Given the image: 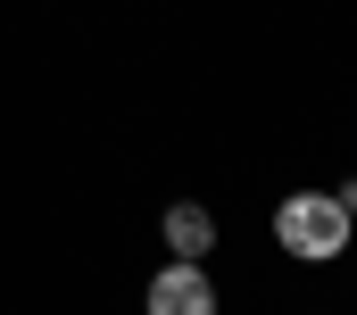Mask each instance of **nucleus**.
<instances>
[{
  "label": "nucleus",
  "mask_w": 357,
  "mask_h": 315,
  "mask_svg": "<svg viewBox=\"0 0 357 315\" xmlns=\"http://www.w3.org/2000/svg\"><path fill=\"white\" fill-rule=\"evenodd\" d=\"M357 233V208L341 191H291L282 208H274V240L299 257V266H333Z\"/></svg>",
  "instance_id": "obj_1"
},
{
  "label": "nucleus",
  "mask_w": 357,
  "mask_h": 315,
  "mask_svg": "<svg viewBox=\"0 0 357 315\" xmlns=\"http://www.w3.org/2000/svg\"><path fill=\"white\" fill-rule=\"evenodd\" d=\"M142 307L150 315H216V282H208V266H158L150 274V291H142Z\"/></svg>",
  "instance_id": "obj_2"
},
{
  "label": "nucleus",
  "mask_w": 357,
  "mask_h": 315,
  "mask_svg": "<svg viewBox=\"0 0 357 315\" xmlns=\"http://www.w3.org/2000/svg\"><path fill=\"white\" fill-rule=\"evenodd\" d=\"M158 233H167V249H175L183 266H199V257L216 249V216H208L199 199H175V208L158 216Z\"/></svg>",
  "instance_id": "obj_3"
}]
</instances>
